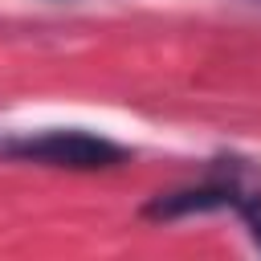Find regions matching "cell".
<instances>
[{
	"instance_id": "6da1fadb",
	"label": "cell",
	"mask_w": 261,
	"mask_h": 261,
	"mask_svg": "<svg viewBox=\"0 0 261 261\" xmlns=\"http://www.w3.org/2000/svg\"><path fill=\"white\" fill-rule=\"evenodd\" d=\"M4 151L20 155V159H45V163H61V167H102L110 159H118V151L106 139H90L77 130H49L41 139H24V143H8Z\"/></svg>"
},
{
	"instance_id": "7a4b0ae2",
	"label": "cell",
	"mask_w": 261,
	"mask_h": 261,
	"mask_svg": "<svg viewBox=\"0 0 261 261\" xmlns=\"http://www.w3.org/2000/svg\"><path fill=\"white\" fill-rule=\"evenodd\" d=\"M249 224H253V232H257V241H261V200L249 208Z\"/></svg>"
}]
</instances>
